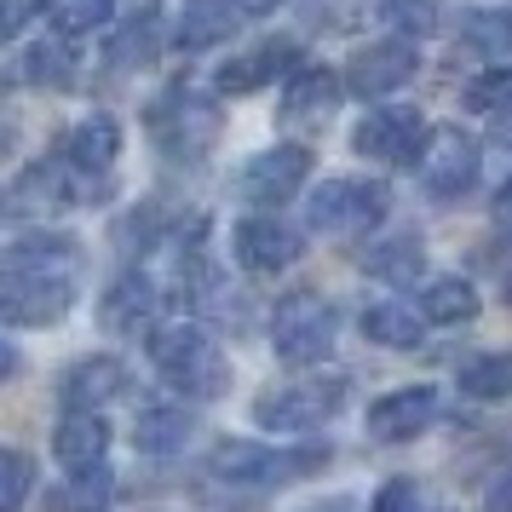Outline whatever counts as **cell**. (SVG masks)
Returning a JSON list of instances; mask_svg holds the SVG:
<instances>
[{
	"label": "cell",
	"instance_id": "10",
	"mask_svg": "<svg viewBox=\"0 0 512 512\" xmlns=\"http://www.w3.org/2000/svg\"><path fill=\"white\" fill-rule=\"evenodd\" d=\"M305 179H311V150L305 144H271L242 167V196L259 208H282L288 196H300Z\"/></svg>",
	"mask_w": 512,
	"mask_h": 512
},
{
	"label": "cell",
	"instance_id": "6",
	"mask_svg": "<svg viewBox=\"0 0 512 512\" xmlns=\"http://www.w3.org/2000/svg\"><path fill=\"white\" fill-rule=\"evenodd\" d=\"M386 208H392L386 185H374V179H328V185L311 190L305 219L323 236H363L386 219Z\"/></svg>",
	"mask_w": 512,
	"mask_h": 512
},
{
	"label": "cell",
	"instance_id": "20",
	"mask_svg": "<svg viewBox=\"0 0 512 512\" xmlns=\"http://www.w3.org/2000/svg\"><path fill=\"white\" fill-rule=\"evenodd\" d=\"M58 461L70 466V472H87V466H104V449H110V426L98 409H70V415L58 420Z\"/></svg>",
	"mask_w": 512,
	"mask_h": 512
},
{
	"label": "cell",
	"instance_id": "37",
	"mask_svg": "<svg viewBox=\"0 0 512 512\" xmlns=\"http://www.w3.org/2000/svg\"><path fill=\"white\" fill-rule=\"evenodd\" d=\"M495 225H501V231L512 236V179H507V190L495 196Z\"/></svg>",
	"mask_w": 512,
	"mask_h": 512
},
{
	"label": "cell",
	"instance_id": "7",
	"mask_svg": "<svg viewBox=\"0 0 512 512\" xmlns=\"http://www.w3.org/2000/svg\"><path fill=\"white\" fill-rule=\"evenodd\" d=\"M346 403V380L328 374V380H300V386H277L254 403V420L265 432H317L328 415H340Z\"/></svg>",
	"mask_w": 512,
	"mask_h": 512
},
{
	"label": "cell",
	"instance_id": "32",
	"mask_svg": "<svg viewBox=\"0 0 512 512\" xmlns=\"http://www.w3.org/2000/svg\"><path fill=\"white\" fill-rule=\"evenodd\" d=\"M29 484H35V461L24 449H6V461H0V512H24Z\"/></svg>",
	"mask_w": 512,
	"mask_h": 512
},
{
	"label": "cell",
	"instance_id": "16",
	"mask_svg": "<svg viewBox=\"0 0 512 512\" xmlns=\"http://www.w3.org/2000/svg\"><path fill=\"white\" fill-rule=\"evenodd\" d=\"M70 202H81V190L64 185V167L58 162H35L18 173V185H12V196H6V208L18 213V219H47V213L70 208Z\"/></svg>",
	"mask_w": 512,
	"mask_h": 512
},
{
	"label": "cell",
	"instance_id": "35",
	"mask_svg": "<svg viewBox=\"0 0 512 512\" xmlns=\"http://www.w3.org/2000/svg\"><path fill=\"white\" fill-rule=\"evenodd\" d=\"M420 501H415V484L409 478H397V484H386V495L374 501V512H415Z\"/></svg>",
	"mask_w": 512,
	"mask_h": 512
},
{
	"label": "cell",
	"instance_id": "17",
	"mask_svg": "<svg viewBox=\"0 0 512 512\" xmlns=\"http://www.w3.org/2000/svg\"><path fill=\"white\" fill-rule=\"evenodd\" d=\"M121 386H127V369H121L116 357H81V363L64 369L58 397H64L70 409H104L110 397H121Z\"/></svg>",
	"mask_w": 512,
	"mask_h": 512
},
{
	"label": "cell",
	"instance_id": "2",
	"mask_svg": "<svg viewBox=\"0 0 512 512\" xmlns=\"http://www.w3.org/2000/svg\"><path fill=\"white\" fill-rule=\"evenodd\" d=\"M150 363L162 369V380L185 397H219L231 386V363L208 328L196 323H162L150 328Z\"/></svg>",
	"mask_w": 512,
	"mask_h": 512
},
{
	"label": "cell",
	"instance_id": "11",
	"mask_svg": "<svg viewBox=\"0 0 512 512\" xmlns=\"http://www.w3.org/2000/svg\"><path fill=\"white\" fill-rule=\"evenodd\" d=\"M300 254H305L300 231L282 225V219H271V213H259V219H242V225H236V265L254 271V277H277V271H288Z\"/></svg>",
	"mask_w": 512,
	"mask_h": 512
},
{
	"label": "cell",
	"instance_id": "4",
	"mask_svg": "<svg viewBox=\"0 0 512 512\" xmlns=\"http://www.w3.org/2000/svg\"><path fill=\"white\" fill-rule=\"evenodd\" d=\"M328 449H265V443H219L208 455V478L236 489H277L305 472H323Z\"/></svg>",
	"mask_w": 512,
	"mask_h": 512
},
{
	"label": "cell",
	"instance_id": "24",
	"mask_svg": "<svg viewBox=\"0 0 512 512\" xmlns=\"http://www.w3.org/2000/svg\"><path fill=\"white\" fill-rule=\"evenodd\" d=\"M420 317L426 323H438V328H461L478 317V288L466 277H438L426 294H420Z\"/></svg>",
	"mask_w": 512,
	"mask_h": 512
},
{
	"label": "cell",
	"instance_id": "13",
	"mask_svg": "<svg viewBox=\"0 0 512 512\" xmlns=\"http://www.w3.org/2000/svg\"><path fill=\"white\" fill-rule=\"evenodd\" d=\"M432 420H438V392H432V386H403V392H386L369 409V438L409 443V438H420Z\"/></svg>",
	"mask_w": 512,
	"mask_h": 512
},
{
	"label": "cell",
	"instance_id": "1",
	"mask_svg": "<svg viewBox=\"0 0 512 512\" xmlns=\"http://www.w3.org/2000/svg\"><path fill=\"white\" fill-rule=\"evenodd\" d=\"M75 282H81V248L70 236H24L6 248L0 311L12 328H47L75 305Z\"/></svg>",
	"mask_w": 512,
	"mask_h": 512
},
{
	"label": "cell",
	"instance_id": "33",
	"mask_svg": "<svg viewBox=\"0 0 512 512\" xmlns=\"http://www.w3.org/2000/svg\"><path fill=\"white\" fill-rule=\"evenodd\" d=\"M150 52H156V12H139V18H133V24L116 35L110 64H116V70H127V64H144Z\"/></svg>",
	"mask_w": 512,
	"mask_h": 512
},
{
	"label": "cell",
	"instance_id": "23",
	"mask_svg": "<svg viewBox=\"0 0 512 512\" xmlns=\"http://www.w3.org/2000/svg\"><path fill=\"white\" fill-rule=\"evenodd\" d=\"M363 334H369L374 346H386V351H409V346H420L426 317H415V305L380 300V305H369V311H363Z\"/></svg>",
	"mask_w": 512,
	"mask_h": 512
},
{
	"label": "cell",
	"instance_id": "8",
	"mask_svg": "<svg viewBox=\"0 0 512 512\" xmlns=\"http://www.w3.org/2000/svg\"><path fill=\"white\" fill-rule=\"evenodd\" d=\"M426 116L409 110V104H380L369 116L357 121V133H351V150L357 156H369V162H386V167H403V162H420V150H426Z\"/></svg>",
	"mask_w": 512,
	"mask_h": 512
},
{
	"label": "cell",
	"instance_id": "3",
	"mask_svg": "<svg viewBox=\"0 0 512 512\" xmlns=\"http://www.w3.org/2000/svg\"><path fill=\"white\" fill-rule=\"evenodd\" d=\"M334 334H340V317H334V305L317 288H294L271 311V351H277L282 363H294V369L323 363L328 351H334Z\"/></svg>",
	"mask_w": 512,
	"mask_h": 512
},
{
	"label": "cell",
	"instance_id": "9",
	"mask_svg": "<svg viewBox=\"0 0 512 512\" xmlns=\"http://www.w3.org/2000/svg\"><path fill=\"white\" fill-rule=\"evenodd\" d=\"M415 167H420V185H426V196L455 202V196H466V190L478 185V139H472V133H461V127H432Z\"/></svg>",
	"mask_w": 512,
	"mask_h": 512
},
{
	"label": "cell",
	"instance_id": "26",
	"mask_svg": "<svg viewBox=\"0 0 512 512\" xmlns=\"http://www.w3.org/2000/svg\"><path fill=\"white\" fill-rule=\"evenodd\" d=\"M18 75H24L29 87H41V93H64L75 81V52L64 47V41H41V47L24 52Z\"/></svg>",
	"mask_w": 512,
	"mask_h": 512
},
{
	"label": "cell",
	"instance_id": "21",
	"mask_svg": "<svg viewBox=\"0 0 512 512\" xmlns=\"http://www.w3.org/2000/svg\"><path fill=\"white\" fill-rule=\"evenodd\" d=\"M282 70H294V47H288V41H259V47H248L242 58H231V64L219 70V93H259V87H271Z\"/></svg>",
	"mask_w": 512,
	"mask_h": 512
},
{
	"label": "cell",
	"instance_id": "34",
	"mask_svg": "<svg viewBox=\"0 0 512 512\" xmlns=\"http://www.w3.org/2000/svg\"><path fill=\"white\" fill-rule=\"evenodd\" d=\"M466 41L478 52H512V12H472L466 18Z\"/></svg>",
	"mask_w": 512,
	"mask_h": 512
},
{
	"label": "cell",
	"instance_id": "12",
	"mask_svg": "<svg viewBox=\"0 0 512 512\" xmlns=\"http://www.w3.org/2000/svg\"><path fill=\"white\" fill-rule=\"evenodd\" d=\"M420 70V47L415 41H380V47H363L357 58L346 64V87L357 98H386V93H397L409 75Z\"/></svg>",
	"mask_w": 512,
	"mask_h": 512
},
{
	"label": "cell",
	"instance_id": "38",
	"mask_svg": "<svg viewBox=\"0 0 512 512\" xmlns=\"http://www.w3.org/2000/svg\"><path fill=\"white\" fill-rule=\"evenodd\" d=\"M271 6H277V0H242V12H248V18H259V12H271Z\"/></svg>",
	"mask_w": 512,
	"mask_h": 512
},
{
	"label": "cell",
	"instance_id": "15",
	"mask_svg": "<svg viewBox=\"0 0 512 512\" xmlns=\"http://www.w3.org/2000/svg\"><path fill=\"white\" fill-rule=\"evenodd\" d=\"M334 104H340V75L323 70V64H305V70L288 75V87H282V121H294V127H311V121H328L334 116Z\"/></svg>",
	"mask_w": 512,
	"mask_h": 512
},
{
	"label": "cell",
	"instance_id": "29",
	"mask_svg": "<svg viewBox=\"0 0 512 512\" xmlns=\"http://www.w3.org/2000/svg\"><path fill=\"white\" fill-rule=\"evenodd\" d=\"M461 392L472 397H512V351H489L461 369Z\"/></svg>",
	"mask_w": 512,
	"mask_h": 512
},
{
	"label": "cell",
	"instance_id": "22",
	"mask_svg": "<svg viewBox=\"0 0 512 512\" xmlns=\"http://www.w3.org/2000/svg\"><path fill=\"white\" fill-rule=\"evenodd\" d=\"M190 432H196L190 409H179V403H150V409H139L133 443H139L144 455H179L190 443Z\"/></svg>",
	"mask_w": 512,
	"mask_h": 512
},
{
	"label": "cell",
	"instance_id": "36",
	"mask_svg": "<svg viewBox=\"0 0 512 512\" xmlns=\"http://www.w3.org/2000/svg\"><path fill=\"white\" fill-rule=\"evenodd\" d=\"M484 507H489V512H512V472H507V478H495V484H489Z\"/></svg>",
	"mask_w": 512,
	"mask_h": 512
},
{
	"label": "cell",
	"instance_id": "27",
	"mask_svg": "<svg viewBox=\"0 0 512 512\" xmlns=\"http://www.w3.org/2000/svg\"><path fill=\"white\" fill-rule=\"evenodd\" d=\"M58 35H93L116 18V0H41Z\"/></svg>",
	"mask_w": 512,
	"mask_h": 512
},
{
	"label": "cell",
	"instance_id": "41",
	"mask_svg": "<svg viewBox=\"0 0 512 512\" xmlns=\"http://www.w3.org/2000/svg\"><path fill=\"white\" fill-rule=\"evenodd\" d=\"M415 512H420V507H415Z\"/></svg>",
	"mask_w": 512,
	"mask_h": 512
},
{
	"label": "cell",
	"instance_id": "25",
	"mask_svg": "<svg viewBox=\"0 0 512 512\" xmlns=\"http://www.w3.org/2000/svg\"><path fill=\"white\" fill-rule=\"evenodd\" d=\"M369 265L380 282H415L426 271V248H420V236H386V242H374L369 248Z\"/></svg>",
	"mask_w": 512,
	"mask_h": 512
},
{
	"label": "cell",
	"instance_id": "14",
	"mask_svg": "<svg viewBox=\"0 0 512 512\" xmlns=\"http://www.w3.org/2000/svg\"><path fill=\"white\" fill-rule=\"evenodd\" d=\"M121 156V127L116 116H104V110H93L87 121H75L70 133H64V162L81 173V179H104L110 167H116Z\"/></svg>",
	"mask_w": 512,
	"mask_h": 512
},
{
	"label": "cell",
	"instance_id": "19",
	"mask_svg": "<svg viewBox=\"0 0 512 512\" xmlns=\"http://www.w3.org/2000/svg\"><path fill=\"white\" fill-rule=\"evenodd\" d=\"M242 0H185L179 12V47L185 52H208L219 41H231L236 24H242Z\"/></svg>",
	"mask_w": 512,
	"mask_h": 512
},
{
	"label": "cell",
	"instance_id": "30",
	"mask_svg": "<svg viewBox=\"0 0 512 512\" xmlns=\"http://www.w3.org/2000/svg\"><path fill=\"white\" fill-rule=\"evenodd\" d=\"M380 24L397 29L403 41H420V35L438 29V0H386L380 6Z\"/></svg>",
	"mask_w": 512,
	"mask_h": 512
},
{
	"label": "cell",
	"instance_id": "39",
	"mask_svg": "<svg viewBox=\"0 0 512 512\" xmlns=\"http://www.w3.org/2000/svg\"><path fill=\"white\" fill-rule=\"evenodd\" d=\"M305 512H351V501L340 495V501H323V507H305Z\"/></svg>",
	"mask_w": 512,
	"mask_h": 512
},
{
	"label": "cell",
	"instance_id": "18",
	"mask_svg": "<svg viewBox=\"0 0 512 512\" xmlns=\"http://www.w3.org/2000/svg\"><path fill=\"white\" fill-rule=\"evenodd\" d=\"M156 282L144 277V271H127V277L110 282V294H104V328L110 334H139V328L156 323Z\"/></svg>",
	"mask_w": 512,
	"mask_h": 512
},
{
	"label": "cell",
	"instance_id": "5",
	"mask_svg": "<svg viewBox=\"0 0 512 512\" xmlns=\"http://www.w3.org/2000/svg\"><path fill=\"white\" fill-rule=\"evenodd\" d=\"M150 139L162 144L167 156H185V162H196V156H208L213 139H219V104L202 93H190V87H167L156 104H150Z\"/></svg>",
	"mask_w": 512,
	"mask_h": 512
},
{
	"label": "cell",
	"instance_id": "31",
	"mask_svg": "<svg viewBox=\"0 0 512 512\" xmlns=\"http://www.w3.org/2000/svg\"><path fill=\"white\" fill-rule=\"evenodd\" d=\"M466 104H472V110H484V116H495L512 133V70L478 75V81H472V93H466Z\"/></svg>",
	"mask_w": 512,
	"mask_h": 512
},
{
	"label": "cell",
	"instance_id": "28",
	"mask_svg": "<svg viewBox=\"0 0 512 512\" xmlns=\"http://www.w3.org/2000/svg\"><path fill=\"white\" fill-rule=\"evenodd\" d=\"M104 507H110V472L104 466L75 472L70 484L52 495V512H104Z\"/></svg>",
	"mask_w": 512,
	"mask_h": 512
},
{
	"label": "cell",
	"instance_id": "40",
	"mask_svg": "<svg viewBox=\"0 0 512 512\" xmlns=\"http://www.w3.org/2000/svg\"><path fill=\"white\" fill-rule=\"evenodd\" d=\"M501 294H507V305H512V271H507V282H501Z\"/></svg>",
	"mask_w": 512,
	"mask_h": 512
}]
</instances>
